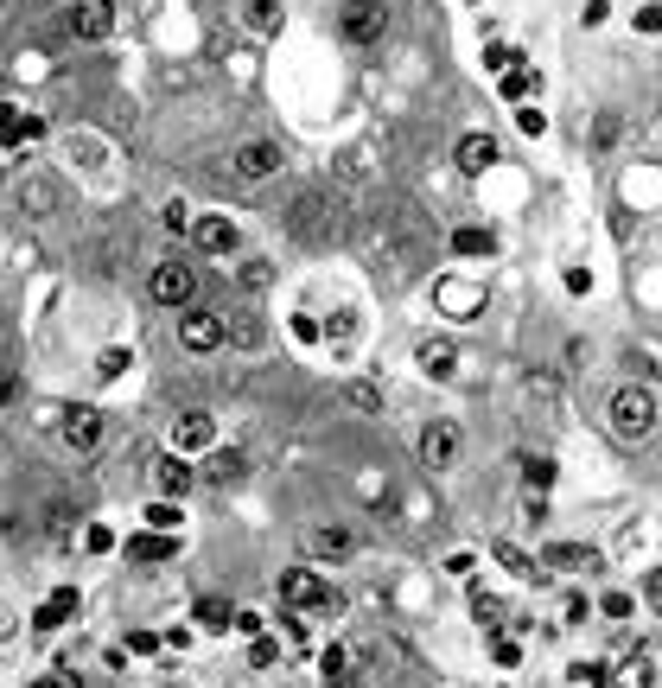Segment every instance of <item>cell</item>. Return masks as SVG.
<instances>
[{
    "label": "cell",
    "instance_id": "cell-1",
    "mask_svg": "<svg viewBox=\"0 0 662 688\" xmlns=\"http://www.w3.org/2000/svg\"><path fill=\"white\" fill-rule=\"evenodd\" d=\"M605 421H612L618 440H650V427H656V389L624 383L612 402H605Z\"/></svg>",
    "mask_w": 662,
    "mask_h": 688
},
{
    "label": "cell",
    "instance_id": "cell-2",
    "mask_svg": "<svg viewBox=\"0 0 662 688\" xmlns=\"http://www.w3.org/2000/svg\"><path fill=\"white\" fill-rule=\"evenodd\" d=\"M338 32L351 45H382V32H389V0H344Z\"/></svg>",
    "mask_w": 662,
    "mask_h": 688
},
{
    "label": "cell",
    "instance_id": "cell-3",
    "mask_svg": "<svg viewBox=\"0 0 662 688\" xmlns=\"http://www.w3.org/2000/svg\"><path fill=\"white\" fill-rule=\"evenodd\" d=\"M459 446H465V434H459L452 421H433V427H421V466H433V472L459 466Z\"/></svg>",
    "mask_w": 662,
    "mask_h": 688
},
{
    "label": "cell",
    "instance_id": "cell-4",
    "mask_svg": "<svg viewBox=\"0 0 662 688\" xmlns=\"http://www.w3.org/2000/svg\"><path fill=\"white\" fill-rule=\"evenodd\" d=\"M147 287H153V300H160V306H191V294H198V274H191L185 262H160Z\"/></svg>",
    "mask_w": 662,
    "mask_h": 688
},
{
    "label": "cell",
    "instance_id": "cell-5",
    "mask_svg": "<svg viewBox=\"0 0 662 688\" xmlns=\"http://www.w3.org/2000/svg\"><path fill=\"white\" fill-rule=\"evenodd\" d=\"M230 166H236V179H274V172H281V147L274 141H242L236 153H230Z\"/></svg>",
    "mask_w": 662,
    "mask_h": 688
},
{
    "label": "cell",
    "instance_id": "cell-6",
    "mask_svg": "<svg viewBox=\"0 0 662 688\" xmlns=\"http://www.w3.org/2000/svg\"><path fill=\"white\" fill-rule=\"evenodd\" d=\"M281 599H287V606H325L331 587H325L319 567H287V574H281Z\"/></svg>",
    "mask_w": 662,
    "mask_h": 688
},
{
    "label": "cell",
    "instance_id": "cell-7",
    "mask_svg": "<svg viewBox=\"0 0 662 688\" xmlns=\"http://www.w3.org/2000/svg\"><path fill=\"white\" fill-rule=\"evenodd\" d=\"M204 446H217V421L204 415V408H191V415L172 421V453H204Z\"/></svg>",
    "mask_w": 662,
    "mask_h": 688
},
{
    "label": "cell",
    "instance_id": "cell-8",
    "mask_svg": "<svg viewBox=\"0 0 662 688\" xmlns=\"http://www.w3.org/2000/svg\"><path fill=\"white\" fill-rule=\"evenodd\" d=\"M71 32H77V39H109V32H115V7H109V0H77V7H71Z\"/></svg>",
    "mask_w": 662,
    "mask_h": 688
},
{
    "label": "cell",
    "instance_id": "cell-9",
    "mask_svg": "<svg viewBox=\"0 0 662 688\" xmlns=\"http://www.w3.org/2000/svg\"><path fill=\"white\" fill-rule=\"evenodd\" d=\"M58 434H64V440H71V446H77V453H90V446L102 440V408H90V402H83V408H64V421H58Z\"/></svg>",
    "mask_w": 662,
    "mask_h": 688
},
{
    "label": "cell",
    "instance_id": "cell-10",
    "mask_svg": "<svg viewBox=\"0 0 662 688\" xmlns=\"http://www.w3.org/2000/svg\"><path fill=\"white\" fill-rule=\"evenodd\" d=\"M179 344H185V351H217V344H223V319L217 313H185L179 319Z\"/></svg>",
    "mask_w": 662,
    "mask_h": 688
},
{
    "label": "cell",
    "instance_id": "cell-11",
    "mask_svg": "<svg viewBox=\"0 0 662 688\" xmlns=\"http://www.w3.org/2000/svg\"><path fill=\"white\" fill-rule=\"evenodd\" d=\"M153 485H160V497H185L198 485V466H185V453H166L160 466H153Z\"/></svg>",
    "mask_w": 662,
    "mask_h": 688
},
{
    "label": "cell",
    "instance_id": "cell-12",
    "mask_svg": "<svg viewBox=\"0 0 662 688\" xmlns=\"http://www.w3.org/2000/svg\"><path fill=\"white\" fill-rule=\"evenodd\" d=\"M191 236H198V249H204V255H230V249L242 243L230 217H198V223H191Z\"/></svg>",
    "mask_w": 662,
    "mask_h": 688
},
{
    "label": "cell",
    "instance_id": "cell-13",
    "mask_svg": "<svg viewBox=\"0 0 662 688\" xmlns=\"http://www.w3.org/2000/svg\"><path fill=\"white\" fill-rule=\"evenodd\" d=\"M351 548H357L351 529H306V555L312 561H344Z\"/></svg>",
    "mask_w": 662,
    "mask_h": 688
},
{
    "label": "cell",
    "instance_id": "cell-14",
    "mask_svg": "<svg viewBox=\"0 0 662 688\" xmlns=\"http://www.w3.org/2000/svg\"><path fill=\"white\" fill-rule=\"evenodd\" d=\"M77 606H83L77 587H58L39 612H32V625H39V631H58V625H71V618H77Z\"/></svg>",
    "mask_w": 662,
    "mask_h": 688
},
{
    "label": "cell",
    "instance_id": "cell-15",
    "mask_svg": "<svg viewBox=\"0 0 662 688\" xmlns=\"http://www.w3.org/2000/svg\"><path fill=\"white\" fill-rule=\"evenodd\" d=\"M433 294H440V306H446L452 319H478L484 313V294H478V287H465V281H440Z\"/></svg>",
    "mask_w": 662,
    "mask_h": 688
},
{
    "label": "cell",
    "instance_id": "cell-16",
    "mask_svg": "<svg viewBox=\"0 0 662 688\" xmlns=\"http://www.w3.org/2000/svg\"><path fill=\"white\" fill-rule=\"evenodd\" d=\"M204 478H211V485H242V478H249V453H236V446H217L211 466H204Z\"/></svg>",
    "mask_w": 662,
    "mask_h": 688
},
{
    "label": "cell",
    "instance_id": "cell-17",
    "mask_svg": "<svg viewBox=\"0 0 662 688\" xmlns=\"http://www.w3.org/2000/svg\"><path fill=\"white\" fill-rule=\"evenodd\" d=\"M542 567H561V574H586V567H599V555H592L586 542H554L548 555H542Z\"/></svg>",
    "mask_w": 662,
    "mask_h": 688
},
{
    "label": "cell",
    "instance_id": "cell-18",
    "mask_svg": "<svg viewBox=\"0 0 662 688\" xmlns=\"http://www.w3.org/2000/svg\"><path fill=\"white\" fill-rule=\"evenodd\" d=\"M128 555H134V561H172V555H179V536H166V529L128 536Z\"/></svg>",
    "mask_w": 662,
    "mask_h": 688
},
{
    "label": "cell",
    "instance_id": "cell-19",
    "mask_svg": "<svg viewBox=\"0 0 662 688\" xmlns=\"http://www.w3.org/2000/svg\"><path fill=\"white\" fill-rule=\"evenodd\" d=\"M491 160H497V141H491V134H465V141H459V172H472V179H478Z\"/></svg>",
    "mask_w": 662,
    "mask_h": 688
},
{
    "label": "cell",
    "instance_id": "cell-20",
    "mask_svg": "<svg viewBox=\"0 0 662 688\" xmlns=\"http://www.w3.org/2000/svg\"><path fill=\"white\" fill-rule=\"evenodd\" d=\"M242 20H249V32L274 39V32L287 26V13H281V0H249V7H242Z\"/></svg>",
    "mask_w": 662,
    "mask_h": 688
},
{
    "label": "cell",
    "instance_id": "cell-21",
    "mask_svg": "<svg viewBox=\"0 0 662 688\" xmlns=\"http://www.w3.org/2000/svg\"><path fill=\"white\" fill-rule=\"evenodd\" d=\"M421 370H427V376H440V383H446V376L459 370V351H452V344H421Z\"/></svg>",
    "mask_w": 662,
    "mask_h": 688
},
{
    "label": "cell",
    "instance_id": "cell-22",
    "mask_svg": "<svg viewBox=\"0 0 662 688\" xmlns=\"http://www.w3.org/2000/svg\"><path fill=\"white\" fill-rule=\"evenodd\" d=\"M491 555H497L503 567H510V574H516V580H535V574H542V567H535V555H522V548H516V542H491Z\"/></svg>",
    "mask_w": 662,
    "mask_h": 688
},
{
    "label": "cell",
    "instance_id": "cell-23",
    "mask_svg": "<svg viewBox=\"0 0 662 688\" xmlns=\"http://www.w3.org/2000/svg\"><path fill=\"white\" fill-rule=\"evenodd\" d=\"M452 249H459V255H491V249H497V236H491V230H478V223H465V230H452Z\"/></svg>",
    "mask_w": 662,
    "mask_h": 688
},
{
    "label": "cell",
    "instance_id": "cell-24",
    "mask_svg": "<svg viewBox=\"0 0 662 688\" xmlns=\"http://www.w3.org/2000/svg\"><path fill=\"white\" fill-rule=\"evenodd\" d=\"M319 338L331 344V351H344V344L357 338V313H331V325H319Z\"/></svg>",
    "mask_w": 662,
    "mask_h": 688
},
{
    "label": "cell",
    "instance_id": "cell-25",
    "mask_svg": "<svg viewBox=\"0 0 662 688\" xmlns=\"http://www.w3.org/2000/svg\"><path fill=\"white\" fill-rule=\"evenodd\" d=\"M554 472H561V466H554L548 453H529V459H522V478H529V491H548Z\"/></svg>",
    "mask_w": 662,
    "mask_h": 688
},
{
    "label": "cell",
    "instance_id": "cell-26",
    "mask_svg": "<svg viewBox=\"0 0 662 688\" xmlns=\"http://www.w3.org/2000/svg\"><path fill=\"white\" fill-rule=\"evenodd\" d=\"M128 364H134V351H121V344H109V351L96 357V376H102V383H115V376L128 370Z\"/></svg>",
    "mask_w": 662,
    "mask_h": 688
},
{
    "label": "cell",
    "instance_id": "cell-27",
    "mask_svg": "<svg viewBox=\"0 0 662 688\" xmlns=\"http://www.w3.org/2000/svg\"><path fill=\"white\" fill-rule=\"evenodd\" d=\"M230 618H236V612L223 606V599H198V625H204V631H230Z\"/></svg>",
    "mask_w": 662,
    "mask_h": 688
},
{
    "label": "cell",
    "instance_id": "cell-28",
    "mask_svg": "<svg viewBox=\"0 0 662 688\" xmlns=\"http://www.w3.org/2000/svg\"><path fill=\"white\" fill-rule=\"evenodd\" d=\"M147 529H166V536H179V504H172V497H160V504L147 510Z\"/></svg>",
    "mask_w": 662,
    "mask_h": 688
},
{
    "label": "cell",
    "instance_id": "cell-29",
    "mask_svg": "<svg viewBox=\"0 0 662 688\" xmlns=\"http://www.w3.org/2000/svg\"><path fill=\"white\" fill-rule=\"evenodd\" d=\"M344 402H351V408H370V415H376V408H382V389H376V383H344Z\"/></svg>",
    "mask_w": 662,
    "mask_h": 688
},
{
    "label": "cell",
    "instance_id": "cell-30",
    "mask_svg": "<svg viewBox=\"0 0 662 688\" xmlns=\"http://www.w3.org/2000/svg\"><path fill=\"white\" fill-rule=\"evenodd\" d=\"M472 618H478V625H497V618H503V599L478 587V593H472Z\"/></svg>",
    "mask_w": 662,
    "mask_h": 688
},
{
    "label": "cell",
    "instance_id": "cell-31",
    "mask_svg": "<svg viewBox=\"0 0 662 688\" xmlns=\"http://www.w3.org/2000/svg\"><path fill=\"white\" fill-rule=\"evenodd\" d=\"M529 90H535V77H529V71H516V64H510V71H503V96H510V102H522Z\"/></svg>",
    "mask_w": 662,
    "mask_h": 688
},
{
    "label": "cell",
    "instance_id": "cell-32",
    "mask_svg": "<svg viewBox=\"0 0 662 688\" xmlns=\"http://www.w3.org/2000/svg\"><path fill=\"white\" fill-rule=\"evenodd\" d=\"M599 612H605V618H631V612H637V599H631V593H605V606H599Z\"/></svg>",
    "mask_w": 662,
    "mask_h": 688
},
{
    "label": "cell",
    "instance_id": "cell-33",
    "mask_svg": "<svg viewBox=\"0 0 662 688\" xmlns=\"http://www.w3.org/2000/svg\"><path fill=\"white\" fill-rule=\"evenodd\" d=\"M573 676H580V682H592V688H605V682H612V663H580Z\"/></svg>",
    "mask_w": 662,
    "mask_h": 688
},
{
    "label": "cell",
    "instance_id": "cell-34",
    "mask_svg": "<svg viewBox=\"0 0 662 688\" xmlns=\"http://www.w3.org/2000/svg\"><path fill=\"white\" fill-rule=\"evenodd\" d=\"M83 548H90V555H102V548H115V536H109L102 523H90V529H83Z\"/></svg>",
    "mask_w": 662,
    "mask_h": 688
},
{
    "label": "cell",
    "instance_id": "cell-35",
    "mask_svg": "<svg viewBox=\"0 0 662 688\" xmlns=\"http://www.w3.org/2000/svg\"><path fill=\"white\" fill-rule=\"evenodd\" d=\"M643 599H650V612H662V567L643 574Z\"/></svg>",
    "mask_w": 662,
    "mask_h": 688
},
{
    "label": "cell",
    "instance_id": "cell-36",
    "mask_svg": "<svg viewBox=\"0 0 662 688\" xmlns=\"http://www.w3.org/2000/svg\"><path fill=\"white\" fill-rule=\"evenodd\" d=\"M516 58H522V51H510V45H491V51H484V64H491V71H510Z\"/></svg>",
    "mask_w": 662,
    "mask_h": 688
},
{
    "label": "cell",
    "instance_id": "cell-37",
    "mask_svg": "<svg viewBox=\"0 0 662 688\" xmlns=\"http://www.w3.org/2000/svg\"><path fill=\"white\" fill-rule=\"evenodd\" d=\"M516 122H522V134H542V128H548V115H542V109H522Z\"/></svg>",
    "mask_w": 662,
    "mask_h": 688
},
{
    "label": "cell",
    "instance_id": "cell-38",
    "mask_svg": "<svg viewBox=\"0 0 662 688\" xmlns=\"http://www.w3.org/2000/svg\"><path fill=\"white\" fill-rule=\"evenodd\" d=\"M592 134H599V147H612L618 141V115H599V128H592Z\"/></svg>",
    "mask_w": 662,
    "mask_h": 688
},
{
    "label": "cell",
    "instance_id": "cell-39",
    "mask_svg": "<svg viewBox=\"0 0 662 688\" xmlns=\"http://www.w3.org/2000/svg\"><path fill=\"white\" fill-rule=\"evenodd\" d=\"M166 230L179 236V230H191V217H185V204H166Z\"/></svg>",
    "mask_w": 662,
    "mask_h": 688
},
{
    "label": "cell",
    "instance_id": "cell-40",
    "mask_svg": "<svg viewBox=\"0 0 662 688\" xmlns=\"http://www.w3.org/2000/svg\"><path fill=\"white\" fill-rule=\"evenodd\" d=\"M567 294H592V274L586 268H567Z\"/></svg>",
    "mask_w": 662,
    "mask_h": 688
},
{
    "label": "cell",
    "instance_id": "cell-41",
    "mask_svg": "<svg viewBox=\"0 0 662 688\" xmlns=\"http://www.w3.org/2000/svg\"><path fill=\"white\" fill-rule=\"evenodd\" d=\"M293 338L312 344V338H319V319H306V313H300V319H293Z\"/></svg>",
    "mask_w": 662,
    "mask_h": 688
},
{
    "label": "cell",
    "instance_id": "cell-42",
    "mask_svg": "<svg viewBox=\"0 0 662 688\" xmlns=\"http://www.w3.org/2000/svg\"><path fill=\"white\" fill-rule=\"evenodd\" d=\"M637 26H643V32H662V7H643V13H637Z\"/></svg>",
    "mask_w": 662,
    "mask_h": 688
},
{
    "label": "cell",
    "instance_id": "cell-43",
    "mask_svg": "<svg viewBox=\"0 0 662 688\" xmlns=\"http://www.w3.org/2000/svg\"><path fill=\"white\" fill-rule=\"evenodd\" d=\"M13 638V612H0V644H7Z\"/></svg>",
    "mask_w": 662,
    "mask_h": 688
},
{
    "label": "cell",
    "instance_id": "cell-44",
    "mask_svg": "<svg viewBox=\"0 0 662 688\" xmlns=\"http://www.w3.org/2000/svg\"><path fill=\"white\" fill-rule=\"evenodd\" d=\"M7 395H13V376H0V402H7Z\"/></svg>",
    "mask_w": 662,
    "mask_h": 688
},
{
    "label": "cell",
    "instance_id": "cell-45",
    "mask_svg": "<svg viewBox=\"0 0 662 688\" xmlns=\"http://www.w3.org/2000/svg\"><path fill=\"white\" fill-rule=\"evenodd\" d=\"M32 688H64V682H51V676H45V682H32Z\"/></svg>",
    "mask_w": 662,
    "mask_h": 688
},
{
    "label": "cell",
    "instance_id": "cell-46",
    "mask_svg": "<svg viewBox=\"0 0 662 688\" xmlns=\"http://www.w3.org/2000/svg\"><path fill=\"white\" fill-rule=\"evenodd\" d=\"M0 179H7V172H0Z\"/></svg>",
    "mask_w": 662,
    "mask_h": 688
},
{
    "label": "cell",
    "instance_id": "cell-47",
    "mask_svg": "<svg viewBox=\"0 0 662 688\" xmlns=\"http://www.w3.org/2000/svg\"><path fill=\"white\" fill-rule=\"evenodd\" d=\"M478 7H484V0H478Z\"/></svg>",
    "mask_w": 662,
    "mask_h": 688
},
{
    "label": "cell",
    "instance_id": "cell-48",
    "mask_svg": "<svg viewBox=\"0 0 662 688\" xmlns=\"http://www.w3.org/2000/svg\"><path fill=\"white\" fill-rule=\"evenodd\" d=\"M0 83H7V77H0Z\"/></svg>",
    "mask_w": 662,
    "mask_h": 688
}]
</instances>
